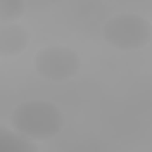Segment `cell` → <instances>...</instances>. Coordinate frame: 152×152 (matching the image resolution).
Segmentation results:
<instances>
[{
    "label": "cell",
    "instance_id": "obj_1",
    "mask_svg": "<svg viewBox=\"0 0 152 152\" xmlns=\"http://www.w3.org/2000/svg\"><path fill=\"white\" fill-rule=\"evenodd\" d=\"M62 128H64V114L50 100H26L17 104L12 112V131H17L21 138L31 142L50 140Z\"/></svg>",
    "mask_w": 152,
    "mask_h": 152
},
{
    "label": "cell",
    "instance_id": "obj_2",
    "mask_svg": "<svg viewBox=\"0 0 152 152\" xmlns=\"http://www.w3.org/2000/svg\"><path fill=\"white\" fill-rule=\"evenodd\" d=\"M102 36L116 50H140L150 43L152 26L142 14L124 12V14H114L104 21Z\"/></svg>",
    "mask_w": 152,
    "mask_h": 152
},
{
    "label": "cell",
    "instance_id": "obj_3",
    "mask_svg": "<svg viewBox=\"0 0 152 152\" xmlns=\"http://www.w3.org/2000/svg\"><path fill=\"white\" fill-rule=\"evenodd\" d=\"M33 69L40 78L62 83L76 76V71L81 69V57L69 45H48L33 57Z\"/></svg>",
    "mask_w": 152,
    "mask_h": 152
},
{
    "label": "cell",
    "instance_id": "obj_4",
    "mask_svg": "<svg viewBox=\"0 0 152 152\" xmlns=\"http://www.w3.org/2000/svg\"><path fill=\"white\" fill-rule=\"evenodd\" d=\"M31 43V33L21 21H0V57H17Z\"/></svg>",
    "mask_w": 152,
    "mask_h": 152
},
{
    "label": "cell",
    "instance_id": "obj_5",
    "mask_svg": "<svg viewBox=\"0 0 152 152\" xmlns=\"http://www.w3.org/2000/svg\"><path fill=\"white\" fill-rule=\"evenodd\" d=\"M0 152H38L36 142L21 138L17 131L0 126Z\"/></svg>",
    "mask_w": 152,
    "mask_h": 152
},
{
    "label": "cell",
    "instance_id": "obj_6",
    "mask_svg": "<svg viewBox=\"0 0 152 152\" xmlns=\"http://www.w3.org/2000/svg\"><path fill=\"white\" fill-rule=\"evenodd\" d=\"M24 10L26 0H0V21H19Z\"/></svg>",
    "mask_w": 152,
    "mask_h": 152
}]
</instances>
